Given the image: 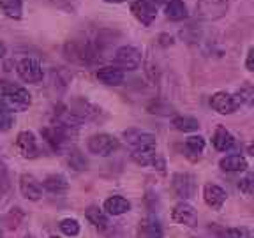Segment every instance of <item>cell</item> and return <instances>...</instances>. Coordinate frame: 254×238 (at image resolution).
I'll list each match as a JSON object with an SVG mask.
<instances>
[{
  "label": "cell",
  "mask_w": 254,
  "mask_h": 238,
  "mask_svg": "<svg viewBox=\"0 0 254 238\" xmlns=\"http://www.w3.org/2000/svg\"><path fill=\"white\" fill-rule=\"evenodd\" d=\"M16 148L23 159H36L39 155V147H37L36 136L30 131H21L16 136Z\"/></svg>",
  "instance_id": "10"
},
{
  "label": "cell",
  "mask_w": 254,
  "mask_h": 238,
  "mask_svg": "<svg viewBox=\"0 0 254 238\" xmlns=\"http://www.w3.org/2000/svg\"><path fill=\"white\" fill-rule=\"evenodd\" d=\"M129 208H131V203L124 196H111L104 201V212L110 215H122L129 212Z\"/></svg>",
  "instance_id": "20"
},
{
  "label": "cell",
  "mask_w": 254,
  "mask_h": 238,
  "mask_svg": "<svg viewBox=\"0 0 254 238\" xmlns=\"http://www.w3.org/2000/svg\"><path fill=\"white\" fill-rule=\"evenodd\" d=\"M205 145L206 143H205V138H203V136H190V138L186 139V150L192 159L199 157V155L203 154Z\"/></svg>",
  "instance_id": "25"
},
{
  "label": "cell",
  "mask_w": 254,
  "mask_h": 238,
  "mask_svg": "<svg viewBox=\"0 0 254 238\" xmlns=\"http://www.w3.org/2000/svg\"><path fill=\"white\" fill-rule=\"evenodd\" d=\"M43 187L48 190V192H52V194H64V192H67L69 182L64 175L55 173V175H50V177L44 178Z\"/></svg>",
  "instance_id": "18"
},
{
  "label": "cell",
  "mask_w": 254,
  "mask_h": 238,
  "mask_svg": "<svg viewBox=\"0 0 254 238\" xmlns=\"http://www.w3.org/2000/svg\"><path fill=\"white\" fill-rule=\"evenodd\" d=\"M7 187H9V182H7V168H5V163L0 159V199L4 198V194L7 192Z\"/></svg>",
  "instance_id": "31"
},
{
  "label": "cell",
  "mask_w": 254,
  "mask_h": 238,
  "mask_svg": "<svg viewBox=\"0 0 254 238\" xmlns=\"http://www.w3.org/2000/svg\"><path fill=\"white\" fill-rule=\"evenodd\" d=\"M238 106H251L254 103V90L251 87H244L235 94Z\"/></svg>",
  "instance_id": "26"
},
{
  "label": "cell",
  "mask_w": 254,
  "mask_h": 238,
  "mask_svg": "<svg viewBox=\"0 0 254 238\" xmlns=\"http://www.w3.org/2000/svg\"><path fill=\"white\" fill-rule=\"evenodd\" d=\"M0 7L9 20H21L23 16V0H0Z\"/></svg>",
  "instance_id": "22"
},
{
  "label": "cell",
  "mask_w": 254,
  "mask_h": 238,
  "mask_svg": "<svg viewBox=\"0 0 254 238\" xmlns=\"http://www.w3.org/2000/svg\"><path fill=\"white\" fill-rule=\"evenodd\" d=\"M50 238H59V237H50Z\"/></svg>",
  "instance_id": "38"
},
{
  "label": "cell",
  "mask_w": 254,
  "mask_h": 238,
  "mask_svg": "<svg viewBox=\"0 0 254 238\" xmlns=\"http://www.w3.org/2000/svg\"><path fill=\"white\" fill-rule=\"evenodd\" d=\"M16 71H18V76L23 79L25 83H39V81H43V78H44L43 67H41L39 60H36V59L20 60Z\"/></svg>",
  "instance_id": "5"
},
{
  "label": "cell",
  "mask_w": 254,
  "mask_h": 238,
  "mask_svg": "<svg viewBox=\"0 0 254 238\" xmlns=\"http://www.w3.org/2000/svg\"><path fill=\"white\" fill-rule=\"evenodd\" d=\"M173 190L175 194L182 199H189L194 196L196 190V180L189 173H177L173 175Z\"/></svg>",
  "instance_id": "11"
},
{
  "label": "cell",
  "mask_w": 254,
  "mask_h": 238,
  "mask_svg": "<svg viewBox=\"0 0 254 238\" xmlns=\"http://www.w3.org/2000/svg\"><path fill=\"white\" fill-rule=\"evenodd\" d=\"M171 125L180 132H192L199 129V122L192 117H175L171 120Z\"/></svg>",
  "instance_id": "24"
},
{
  "label": "cell",
  "mask_w": 254,
  "mask_h": 238,
  "mask_svg": "<svg viewBox=\"0 0 254 238\" xmlns=\"http://www.w3.org/2000/svg\"><path fill=\"white\" fill-rule=\"evenodd\" d=\"M5 53H7V48H5V44L0 41V59H4Z\"/></svg>",
  "instance_id": "34"
},
{
  "label": "cell",
  "mask_w": 254,
  "mask_h": 238,
  "mask_svg": "<svg viewBox=\"0 0 254 238\" xmlns=\"http://www.w3.org/2000/svg\"><path fill=\"white\" fill-rule=\"evenodd\" d=\"M124 138L132 150H154L155 148V136L150 134V132L129 129V131L124 132Z\"/></svg>",
  "instance_id": "7"
},
{
  "label": "cell",
  "mask_w": 254,
  "mask_h": 238,
  "mask_svg": "<svg viewBox=\"0 0 254 238\" xmlns=\"http://www.w3.org/2000/svg\"><path fill=\"white\" fill-rule=\"evenodd\" d=\"M88 150L95 155H101V157H108L113 152L119 150L120 143L115 136L106 134V132H101V134H94L88 139Z\"/></svg>",
  "instance_id": "4"
},
{
  "label": "cell",
  "mask_w": 254,
  "mask_h": 238,
  "mask_svg": "<svg viewBox=\"0 0 254 238\" xmlns=\"http://www.w3.org/2000/svg\"><path fill=\"white\" fill-rule=\"evenodd\" d=\"M244 230H217L219 238H242Z\"/></svg>",
  "instance_id": "32"
},
{
  "label": "cell",
  "mask_w": 254,
  "mask_h": 238,
  "mask_svg": "<svg viewBox=\"0 0 254 238\" xmlns=\"http://www.w3.org/2000/svg\"><path fill=\"white\" fill-rule=\"evenodd\" d=\"M212 145H214L215 150L228 152L235 147V138L226 127H217L214 136H212Z\"/></svg>",
  "instance_id": "16"
},
{
  "label": "cell",
  "mask_w": 254,
  "mask_h": 238,
  "mask_svg": "<svg viewBox=\"0 0 254 238\" xmlns=\"http://www.w3.org/2000/svg\"><path fill=\"white\" fill-rule=\"evenodd\" d=\"M246 67L249 71L254 72V48H251L249 53H247V59H246Z\"/></svg>",
  "instance_id": "33"
},
{
  "label": "cell",
  "mask_w": 254,
  "mask_h": 238,
  "mask_svg": "<svg viewBox=\"0 0 254 238\" xmlns=\"http://www.w3.org/2000/svg\"><path fill=\"white\" fill-rule=\"evenodd\" d=\"M106 2H126V0H106Z\"/></svg>",
  "instance_id": "36"
},
{
  "label": "cell",
  "mask_w": 254,
  "mask_h": 238,
  "mask_svg": "<svg viewBox=\"0 0 254 238\" xmlns=\"http://www.w3.org/2000/svg\"><path fill=\"white\" fill-rule=\"evenodd\" d=\"M12 123H14V119H12V113L7 110H0V132H5L9 131L12 127Z\"/></svg>",
  "instance_id": "30"
},
{
  "label": "cell",
  "mask_w": 254,
  "mask_h": 238,
  "mask_svg": "<svg viewBox=\"0 0 254 238\" xmlns=\"http://www.w3.org/2000/svg\"><path fill=\"white\" fill-rule=\"evenodd\" d=\"M203 199L212 210H221L224 201H226V192L222 187L215 185V183H206L203 187Z\"/></svg>",
  "instance_id": "15"
},
{
  "label": "cell",
  "mask_w": 254,
  "mask_h": 238,
  "mask_svg": "<svg viewBox=\"0 0 254 238\" xmlns=\"http://www.w3.org/2000/svg\"><path fill=\"white\" fill-rule=\"evenodd\" d=\"M85 217L88 219L90 224H94L95 228L99 230H106L110 221H108V215L104 214V210H101L99 206H88L87 212H85Z\"/></svg>",
  "instance_id": "23"
},
{
  "label": "cell",
  "mask_w": 254,
  "mask_h": 238,
  "mask_svg": "<svg viewBox=\"0 0 254 238\" xmlns=\"http://www.w3.org/2000/svg\"><path fill=\"white\" fill-rule=\"evenodd\" d=\"M20 190H21V196L25 199H30V201H37V199L43 198V185H41V182L34 175H28V173L21 175Z\"/></svg>",
  "instance_id": "13"
},
{
  "label": "cell",
  "mask_w": 254,
  "mask_h": 238,
  "mask_svg": "<svg viewBox=\"0 0 254 238\" xmlns=\"http://www.w3.org/2000/svg\"><path fill=\"white\" fill-rule=\"evenodd\" d=\"M131 12L134 18L145 27H150L154 20L157 18V7L150 0H134L131 4Z\"/></svg>",
  "instance_id": "8"
},
{
  "label": "cell",
  "mask_w": 254,
  "mask_h": 238,
  "mask_svg": "<svg viewBox=\"0 0 254 238\" xmlns=\"http://www.w3.org/2000/svg\"><path fill=\"white\" fill-rule=\"evenodd\" d=\"M60 231L67 237H78L79 235V222L76 219H64L60 222Z\"/></svg>",
  "instance_id": "27"
},
{
  "label": "cell",
  "mask_w": 254,
  "mask_h": 238,
  "mask_svg": "<svg viewBox=\"0 0 254 238\" xmlns=\"http://www.w3.org/2000/svg\"><path fill=\"white\" fill-rule=\"evenodd\" d=\"M117 67L127 69V71H136L141 63V53L134 46H122L115 53Z\"/></svg>",
  "instance_id": "6"
},
{
  "label": "cell",
  "mask_w": 254,
  "mask_h": 238,
  "mask_svg": "<svg viewBox=\"0 0 254 238\" xmlns=\"http://www.w3.org/2000/svg\"><path fill=\"white\" fill-rule=\"evenodd\" d=\"M0 104H2L4 110L11 111V113H20V111H25L30 108L32 95L21 85L5 81V83L0 85Z\"/></svg>",
  "instance_id": "1"
},
{
  "label": "cell",
  "mask_w": 254,
  "mask_h": 238,
  "mask_svg": "<svg viewBox=\"0 0 254 238\" xmlns=\"http://www.w3.org/2000/svg\"><path fill=\"white\" fill-rule=\"evenodd\" d=\"M43 136L53 150L60 152V150H64L65 145H69V143L78 136V127L65 125V123L57 122V123H53V125L43 129Z\"/></svg>",
  "instance_id": "2"
},
{
  "label": "cell",
  "mask_w": 254,
  "mask_h": 238,
  "mask_svg": "<svg viewBox=\"0 0 254 238\" xmlns=\"http://www.w3.org/2000/svg\"><path fill=\"white\" fill-rule=\"evenodd\" d=\"M95 76H97V79H99L101 83L110 85V87H119V85L124 83V79H126L124 69L115 67V65H104V67L97 69Z\"/></svg>",
  "instance_id": "14"
},
{
  "label": "cell",
  "mask_w": 254,
  "mask_h": 238,
  "mask_svg": "<svg viewBox=\"0 0 254 238\" xmlns=\"http://www.w3.org/2000/svg\"><path fill=\"white\" fill-rule=\"evenodd\" d=\"M69 164H71V168H74L76 171H81V170H87L88 163H87V159L79 154L78 150H74L71 155H69Z\"/></svg>",
  "instance_id": "29"
},
{
  "label": "cell",
  "mask_w": 254,
  "mask_h": 238,
  "mask_svg": "<svg viewBox=\"0 0 254 238\" xmlns=\"http://www.w3.org/2000/svg\"><path fill=\"white\" fill-rule=\"evenodd\" d=\"M230 9V0H199L196 4V16L199 20L214 21L226 14Z\"/></svg>",
  "instance_id": "3"
},
{
  "label": "cell",
  "mask_w": 254,
  "mask_h": 238,
  "mask_svg": "<svg viewBox=\"0 0 254 238\" xmlns=\"http://www.w3.org/2000/svg\"><path fill=\"white\" fill-rule=\"evenodd\" d=\"M164 12H166V18L171 21H182L189 16V11H187V5L184 4L182 0H170L164 7Z\"/></svg>",
  "instance_id": "21"
},
{
  "label": "cell",
  "mask_w": 254,
  "mask_h": 238,
  "mask_svg": "<svg viewBox=\"0 0 254 238\" xmlns=\"http://www.w3.org/2000/svg\"><path fill=\"white\" fill-rule=\"evenodd\" d=\"M249 154H251V157L254 159V141L251 143V147H249Z\"/></svg>",
  "instance_id": "35"
},
{
  "label": "cell",
  "mask_w": 254,
  "mask_h": 238,
  "mask_svg": "<svg viewBox=\"0 0 254 238\" xmlns=\"http://www.w3.org/2000/svg\"><path fill=\"white\" fill-rule=\"evenodd\" d=\"M171 219L177 224H182L187 228H194L198 224V214H196L194 206L189 205L187 201H180L179 205H175L173 212H171Z\"/></svg>",
  "instance_id": "9"
},
{
  "label": "cell",
  "mask_w": 254,
  "mask_h": 238,
  "mask_svg": "<svg viewBox=\"0 0 254 238\" xmlns=\"http://www.w3.org/2000/svg\"><path fill=\"white\" fill-rule=\"evenodd\" d=\"M27 238H32V237H27Z\"/></svg>",
  "instance_id": "39"
},
{
  "label": "cell",
  "mask_w": 254,
  "mask_h": 238,
  "mask_svg": "<svg viewBox=\"0 0 254 238\" xmlns=\"http://www.w3.org/2000/svg\"><path fill=\"white\" fill-rule=\"evenodd\" d=\"M238 189L242 190L244 194L254 196V173H247L244 178L238 180Z\"/></svg>",
  "instance_id": "28"
},
{
  "label": "cell",
  "mask_w": 254,
  "mask_h": 238,
  "mask_svg": "<svg viewBox=\"0 0 254 238\" xmlns=\"http://www.w3.org/2000/svg\"><path fill=\"white\" fill-rule=\"evenodd\" d=\"M219 166L222 171H230V173H237V171H246L247 170V161L244 155L240 154H233V155H226L219 161Z\"/></svg>",
  "instance_id": "19"
},
{
  "label": "cell",
  "mask_w": 254,
  "mask_h": 238,
  "mask_svg": "<svg viewBox=\"0 0 254 238\" xmlns=\"http://www.w3.org/2000/svg\"><path fill=\"white\" fill-rule=\"evenodd\" d=\"M0 238H2V231H0Z\"/></svg>",
  "instance_id": "37"
},
{
  "label": "cell",
  "mask_w": 254,
  "mask_h": 238,
  "mask_svg": "<svg viewBox=\"0 0 254 238\" xmlns=\"http://www.w3.org/2000/svg\"><path fill=\"white\" fill-rule=\"evenodd\" d=\"M210 106L217 111L219 115H231L238 110V103L235 95L228 92H217L210 97Z\"/></svg>",
  "instance_id": "12"
},
{
  "label": "cell",
  "mask_w": 254,
  "mask_h": 238,
  "mask_svg": "<svg viewBox=\"0 0 254 238\" xmlns=\"http://www.w3.org/2000/svg\"><path fill=\"white\" fill-rule=\"evenodd\" d=\"M139 238H163V226L157 217L150 215L139 222Z\"/></svg>",
  "instance_id": "17"
}]
</instances>
